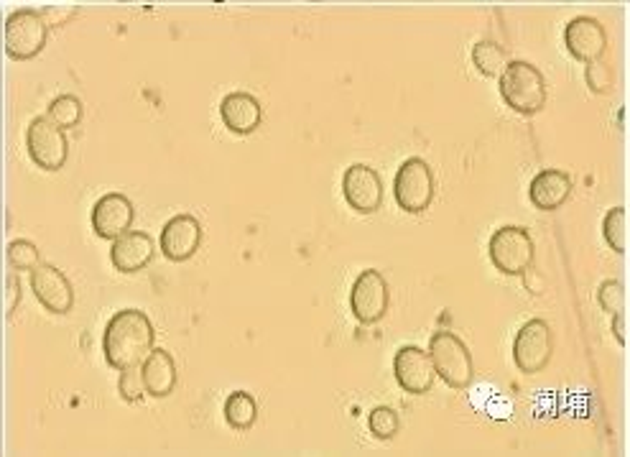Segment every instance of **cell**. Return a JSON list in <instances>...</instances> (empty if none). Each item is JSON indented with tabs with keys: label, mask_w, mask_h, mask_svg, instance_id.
<instances>
[{
	"label": "cell",
	"mask_w": 630,
	"mask_h": 457,
	"mask_svg": "<svg viewBox=\"0 0 630 457\" xmlns=\"http://www.w3.org/2000/svg\"><path fill=\"white\" fill-rule=\"evenodd\" d=\"M472 64L477 67V72L485 77H500L503 75V69L508 67V54L506 49L495 41L485 39V41H477L472 46Z\"/></svg>",
	"instance_id": "cell-20"
},
{
	"label": "cell",
	"mask_w": 630,
	"mask_h": 457,
	"mask_svg": "<svg viewBox=\"0 0 630 457\" xmlns=\"http://www.w3.org/2000/svg\"><path fill=\"white\" fill-rule=\"evenodd\" d=\"M393 376L406 394L421 396L432 391L437 371H434L429 353H424L416 345H403L393 358Z\"/></svg>",
	"instance_id": "cell-11"
},
{
	"label": "cell",
	"mask_w": 630,
	"mask_h": 457,
	"mask_svg": "<svg viewBox=\"0 0 630 457\" xmlns=\"http://www.w3.org/2000/svg\"><path fill=\"white\" fill-rule=\"evenodd\" d=\"M388 304H391V292H388V284L381 271H363L355 279L350 292V309L355 320L363 322V325H375L386 317Z\"/></svg>",
	"instance_id": "cell-9"
},
{
	"label": "cell",
	"mask_w": 630,
	"mask_h": 457,
	"mask_svg": "<svg viewBox=\"0 0 630 457\" xmlns=\"http://www.w3.org/2000/svg\"><path fill=\"white\" fill-rule=\"evenodd\" d=\"M31 289L36 299L54 315H67L74 304V289L67 276L49 263H39L31 269Z\"/></svg>",
	"instance_id": "cell-13"
},
{
	"label": "cell",
	"mask_w": 630,
	"mask_h": 457,
	"mask_svg": "<svg viewBox=\"0 0 630 457\" xmlns=\"http://www.w3.org/2000/svg\"><path fill=\"white\" fill-rule=\"evenodd\" d=\"M41 16H44L46 26H59V23L67 21L69 16H74V8H69V11L64 13L62 6H52V8H46V11L41 13Z\"/></svg>",
	"instance_id": "cell-30"
},
{
	"label": "cell",
	"mask_w": 630,
	"mask_h": 457,
	"mask_svg": "<svg viewBox=\"0 0 630 457\" xmlns=\"http://www.w3.org/2000/svg\"><path fill=\"white\" fill-rule=\"evenodd\" d=\"M602 235L608 240V246L615 253L628 251V210L625 207H613L602 220Z\"/></svg>",
	"instance_id": "cell-22"
},
{
	"label": "cell",
	"mask_w": 630,
	"mask_h": 457,
	"mask_svg": "<svg viewBox=\"0 0 630 457\" xmlns=\"http://www.w3.org/2000/svg\"><path fill=\"white\" fill-rule=\"evenodd\" d=\"M49 120H52L54 126L62 128V131L80 126L82 120L80 98H74V95H59V98L52 100V105H49Z\"/></svg>",
	"instance_id": "cell-23"
},
{
	"label": "cell",
	"mask_w": 630,
	"mask_h": 457,
	"mask_svg": "<svg viewBox=\"0 0 630 457\" xmlns=\"http://www.w3.org/2000/svg\"><path fill=\"white\" fill-rule=\"evenodd\" d=\"M434 192H437V184H434L432 166L416 156L403 161L396 172V182H393V197H396L398 207L409 215H421L432 207Z\"/></svg>",
	"instance_id": "cell-4"
},
{
	"label": "cell",
	"mask_w": 630,
	"mask_h": 457,
	"mask_svg": "<svg viewBox=\"0 0 630 457\" xmlns=\"http://www.w3.org/2000/svg\"><path fill=\"white\" fill-rule=\"evenodd\" d=\"M26 146H29V156L34 159V164L41 166L44 172H59L69 156L67 133L54 126L49 118L31 120Z\"/></svg>",
	"instance_id": "cell-8"
},
{
	"label": "cell",
	"mask_w": 630,
	"mask_h": 457,
	"mask_svg": "<svg viewBox=\"0 0 630 457\" xmlns=\"http://www.w3.org/2000/svg\"><path fill=\"white\" fill-rule=\"evenodd\" d=\"M551 353H554V338H551V327L544 320H531L518 330L513 340V360H516L518 371L526 376L541 373L549 366Z\"/></svg>",
	"instance_id": "cell-7"
},
{
	"label": "cell",
	"mask_w": 630,
	"mask_h": 457,
	"mask_svg": "<svg viewBox=\"0 0 630 457\" xmlns=\"http://www.w3.org/2000/svg\"><path fill=\"white\" fill-rule=\"evenodd\" d=\"M136 210L125 195H105L92 207V230L100 238L115 240L131 230Z\"/></svg>",
	"instance_id": "cell-14"
},
{
	"label": "cell",
	"mask_w": 630,
	"mask_h": 457,
	"mask_svg": "<svg viewBox=\"0 0 630 457\" xmlns=\"http://www.w3.org/2000/svg\"><path fill=\"white\" fill-rule=\"evenodd\" d=\"M118 391L125 401H141L146 396V386H143V376L141 368H125L120 371V381H118Z\"/></svg>",
	"instance_id": "cell-27"
},
{
	"label": "cell",
	"mask_w": 630,
	"mask_h": 457,
	"mask_svg": "<svg viewBox=\"0 0 630 457\" xmlns=\"http://www.w3.org/2000/svg\"><path fill=\"white\" fill-rule=\"evenodd\" d=\"M585 80H587V87H590L592 92L602 95V92H608L610 87H613V72H610V67L602 62V59H597V62L587 64Z\"/></svg>",
	"instance_id": "cell-28"
},
{
	"label": "cell",
	"mask_w": 630,
	"mask_h": 457,
	"mask_svg": "<svg viewBox=\"0 0 630 457\" xmlns=\"http://www.w3.org/2000/svg\"><path fill=\"white\" fill-rule=\"evenodd\" d=\"M258 404L248 391H235L225 401V419L233 429H250L256 424Z\"/></svg>",
	"instance_id": "cell-21"
},
{
	"label": "cell",
	"mask_w": 630,
	"mask_h": 457,
	"mask_svg": "<svg viewBox=\"0 0 630 457\" xmlns=\"http://www.w3.org/2000/svg\"><path fill=\"white\" fill-rule=\"evenodd\" d=\"M18 302H21V284H18L16 276H8L6 279V315L11 317L16 312Z\"/></svg>",
	"instance_id": "cell-29"
},
{
	"label": "cell",
	"mask_w": 630,
	"mask_h": 457,
	"mask_svg": "<svg viewBox=\"0 0 630 457\" xmlns=\"http://www.w3.org/2000/svg\"><path fill=\"white\" fill-rule=\"evenodd\" d=\"M202 243V225L192 215H176L161 230V251L169 261H189Z\"/></svg>",
	"instance_id": "cell-15"
},
{
	"label": "cell",
	"mask_w": 630,
	"mask_h": 457,
	"mask_svg": "<svg viewBox=\"0 0 630 457\" xmlns=\"http://www.w3.org/2000/svg\"><path fill=\"white\" fill-rule=\"evenodd\" d=\"M222 123L228 126V131L238 133V136H248L256 131L263 120L261 103L248 92H233L220 103Z\"/></svg>",
	"instance_id": "cell-17"
},
{
	"label": "cell",
	"mask_w": 630,
	"mask_h": 457,
	"mask_svg": "<svg viewBox=\"0 0 630 457\" xmlns=\"http://www.w3.org/2000/svg\"><path fill=\"white\" fill-rule=\"evenodd\" d=\"M342 195L347 205L360 215H373L383 205V182L381 174L370 169L368 164H352L342 174Z\"/></svg>",
	"instance_id": "cell-10"
},
{
	"label": "cell",
	"mask_w": 630,
	"mask_h": 457,
	"mask_svg": "<svg viewBox=\"0 0 630 457\" xmlns=\"http://www.w3.org/2000/svg\"><path fill=\"white\" fill-rule=\"evenodd\" d=\"M429 358H432L437 376L452 389H467L472 383V376H475L472 355L455 332H434L429 340Z\"/></svg>",
	"instance_id": "cell-3"
},
{
	"label": "cell",
	"mask_w": 630,
	"mask_h": 457,
	"mask_svg": "<svg viewBox=\"0 0 630 457\" xmlns=\"http://www.w3.org/2000/svg\"><path fill=\"white\" fill-rule=\"evenodd\" d=\"M143 386L148 396L164 399L176 386V363L166 350H151L141 363Z\"/></svg>",
	"instance_id": "cell-19"
},
{
	"label": "cell",
	"mask_w": 630,
	"mask_h": 457,
	"mask_svg": "<svg viewBox=\"0 0 630 457\" xmlns=\"http://www.w3.org/2000/svg\"><path fill=\"white\" fill-rule=\"evenodd\" d=\"M6 258L13 269L31 271L34 266H39V248L29 240H13V243H8Z\"/></svg>",
	"instance_id": "cell-25"
},
{
	"label": "cell",
	"mask_w": 630,
	"mask_h": 457,
	"mask_svg": "<svg viewBox=\"0 0 630 457\" xmlns=\"http://www.w3.org/2000/svg\"><path fill=\"white\" fill-rule=\"evenodd\" d=\"M156 246L151 235L146 233H125L120 238L113 240V248H110V261L118 271L123 274H136L143 271L148 263L154 261Z\"/></svg>",
	"instance_id": "cell-16"
},
{
	"label": "cell",
	"mask_w": 630,
	"mask_h": 457,
	"mask_svg": "<svg viewBox=\"0 0 630 457\" xmlns=\"http://www.w3.org/2000/svg\"><path fill=\"white\" fill-rule=\"evenodd\" d=\"M564 44L567 52L579 62H597L608 49V34L602 29V23L592 16H577L567 23L564 29Z\"/></svg>",
	"instance_id": "cell-12"
},
{
	"label": "cell",
	"mask_w": 630,
	"mask_h": 457,
	"mask_svg": "<svg viewBox=\"0 0 630 457\" xmlns=\"http://www.w3.org/2000/svg\"><path fill=\"white\" fill-rule=\"evenodd\" d=\"M500 98L521 115H536L546 105V80L531 62H508L500 75Z\"/></svg>",
	"instance_id": "cell-2"
},
{
	"label": "cell",
	"mask_w": 630,
	"mask_h": 457,
	"mask_svg": "<svg viewBox=\"0 0 630 457\" xmlns=\"http://www.w3.org/2000/svg\"><path fill=\"white\" fill-rule=\"evenodd\" d=\"M156 332L146 312L141 309H123L108 322L103 335V350L108 366L115 371L141 366L151 350H154Z\"/></svg>",
	"instance_id": "cell-1"
},
{
	"label": "cell",
	"mask_w": 630,
	"mask_h": 457,
	"mask_svg": "<svg viewBox=\"0 0 630 457\" xmlns=\"http://www.w3.org/2000/svg\"><path fill=\"white\" fill-rule=\"evenodd\" d=\"M572 177L567 172H559V169H544L534 177L531 182V202H534L536 210L554 212L569 200L572 195Z\"/></svg>",
	"instance_id": "cell-18"
},
{
	"label": "cell",
	"mask_w": 630,
	"mask_h": 457,
	"mask_svg": "<svg viewBox=\"0 0 630 457\" xmlns=\"http://www.w3.org/2000/svg\"><path fill=\"white\" fill-rule=\"evenodd\" d=\"M534 238L526 228L506 225L495 230L490 238V261L495 269L506 276H523L534 266Z\"/></svg>",
	"instance_id": "cell-5"
},
{
	"label": "cell",
	"mask_w": 630,
	"mask_h": 457,
	"mask_svg": "<svg viewBox=\"0 0 630 457\" xmlns=\"http://www.w3.org/2000/svg\"><path fill=\"white\" fill-rule=\"evenodd\" d=\"M597 302L608 315H618L625 307V286L615 279L602 281L600 289H597Z\"/></svg>",
	"instance_id": "cell-26"
},
{
	"label": "cell",
	"mask_w": 630,
	"mask_h": 457,
	"mask_svg": "<svg viewBox=\"0 0 630 457\" xmlns=\"http://www.w3.org/2000/svg\"><path fill=\"white\" fill-rule=\"evenodd\" d=\"M398 427H401V419H398V412L391 406H375L370 412L368 429L375 440H393L398 435Z\"/></svg>",
	"instance_id": "cell-24"
},
{
	"label": "cell",
	"mask_w": 630,
	"mask_h": 457,
	"mask_svg": "<svg viewBox=\"0 0 630 457\" xmlns=\"http://www.w3.org/2000/svg\"><path fill=\"white\" fill-rule=\"evenodd\" d=\"M613 332H615V338H618L620 345H628V317H625V312H618V315H613Z\"/></svg>",
	"instance_id": "cell-31"
},
{
	"label": "cell",
	"mask_w": 630,
	"mask_h": 457,
	"mask_svg": "<svg viewBox=\"0 0 630 457\" xmlns=\"http://www.w3.org/2000/svg\"><path fill=\"white\" fill-rule=\"evenodd\" d=\"M49 26L39 11H16L8 16L6 29H3V44H6L8 57L13 59H34L44 52Z\"/></svg>",
	"instance_id": "cell-6"
}]
</instances>
